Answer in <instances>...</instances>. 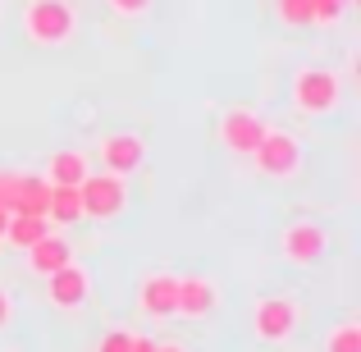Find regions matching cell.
Returning a JSON list of instances; mask_svg holds the SVG:
<instances>
[{
  "instance_id": "10",
  "label": "cell",
  "mask_w": 361,
  "mask_h": 352,
  "mask_svg": "<svg viewBox=\"0 0 361 352\" xmlns=\"http://www.w3.org/2000/svg\"><path fill=\"white\" fill-rule=\"evenodd\" d=\"M174 298H178V274H169V270H151L147 279L137 284V307L147 311L151 320L174 316Z\"/></svg>"
},
{
  "instance_id": "24",
  "label": "cell",
  "mask_w": 361,
  "mask_h": 352,
  "mask_svg": "<svg viewBox=\"0 0 361 352\" xmlns=\"http://www.w3.org/2000/svg\"><path fill=\"white\" fill-rule=\"evenodd\" d=\"M160 348V339H151V334H133V348L128 352H156Z\"/></svg>"
},
{
  "instance_id": "20",
  "label": "cell",
  "mask_w": 361,
  "mask_h": 352,
  "mask_svg": "<svg viewBox=\"0 0 361 352\" xmlns=\"http://www.w3.org/2000/svg\"><path fill=\"white\" fill-rule=\"evenodd\" d=\"M133 348V329H106V334L97 339V352H128Z\"/></svg>"
},
{
  "instance_id": "8",
  "label": "cell",
  "mask_w": 361,
  "mask_h": 352,
  "mask_svg": "<svg viewBox=\"0 0 361 352\" xmlns=\"http://www.w3.org/2000/svg\"><path fill=\"white\" fill-rule=\"evenodd\" d=\"M97 160H101L106 174L128 178V174H137V169L147 165V142H142L137 133H106L101 147H97Z\"/></svg>"
},
{
  "instance_id": "5",
  "label": "cell",
  "mask_w": 361,
  "mask_h": 352,
  "mask_svg": "<svg viewBox=\"0 0 361 352\" xmlns=\"http://www.w3.org/2000/svg\"><path fill=\"white\" fill-rule=\"evenodd\" d=\"M78 197H82V220H115L123 215V206H128V183H123L119 174H87L78 183Z\"/></svg>"
},
{
  "instance_id": "14",
  "label": "cell",
  "mask_w": 361,
  "mask_h": 352,
  "mask_svg": "<svg viewBox=\"0 0 361 352\" xmlns=\"http://www.w3.org/2000/svg\"><path fill=\"white\" fill-rule=\"evenodd\" d=\"M87 174H92V160L82 156V151H73V147L69 151H55L51 165H46V183H73V188H78Z\"/></svg>"
},
{
  "instance_id": "7",
  "label": "cell",
  "mask_w": 361,
  "mask_h": 352,
  "mask_svg": "<svg viewBox=\"0 0 361 352\" xmlns=\"http://www.w3.org/2000/svg\"><path fill=\"white\" fill-rule=\"evenodd\" d=\"M215 128H220V142H224V151H229V156H252L256 142L265 138V128H270V123L256 115L252 106H229Z\"/></svg>"
},
{
  "instance_id": "26",
  "label": "cell",
  "mask_w": 361,
  "mask_h": 352,
  "mask_svg": "<svg viewBox=\"0 0 361 352\" xmlns=\"http://www.w3.org/2000/svg\"><path fill=\"white\" fill-rule=\"evenodd\" d=\"M156 352H188V348H183V344H160Z\"/></svg>"
},
{
  "instance_id": "1",
  "label": "cell",
  "mask_w": 361,
  "mask_h": 352,
  "mask_svg": "<svg viewBox=\"0 0 361 352\" xmlns=\"http://www.w3.org/2000/svg\"><path fill=\"white\" fill-rule=\"evenodd\" d=\"M23 32L37 46H64L78 32V9L69 0H27L23 5Z\"/></svg>"
},
{
  "instance_id": "21",
  "label": "cell",
  "mask_w": 361,
  "mask_h": 352,
  "mask_svg": "<svg viewBox=\"0 0 361 352\" xmlns=\"http://www.w3.org/2000/svg\"><path fill=\"white\" fill-rule=\"evenodd\" d=\"M151 5H156V0H110V9H115L119 18H142V14H151Z\"/></svg>"
},
{
  "instance_id": "13",
  "label": "cell",
  "mask_w": 361,
  "mask_h": 352,
  "mask_svg": "<svg viewBox=\"0 0 361 352\" xmlns=\"http://www.w3.org/2000/svg\"><path fill=\"white\" fill-rule=\"evenodd\" d=\"M46 206H51V183H46V174H18L14 206H9V211H18V215H42V220H46Z\"/></svg>"
},
{
  "instance_id": "22",
  "label": "cell",
  "mask_w": 361,
  "mask_h": 352,
  "mask_svg": "<svg viewBox=\"0 0 361 352\" xmlns=\"http://www.w3.org/2000/svg\"><path fill=\"white\" fill-rule=\"evenodd\" d=\"M14 188H18V174L14 169H0V206H5V211L14 206Z\"/></svg>"
},
{
  "instance_id": "4",
  "label": "cell",
  "mask_w": 361,
  "mask_h": 352,
  "mask_svg": "<svg viewBox=\"0 0 361 352\" xmlns=\"http://www.w3.org/2000/svg\"><path fill=\"white\" fill-rule=\"evenodd\" d=\"M298 320H302L298 298L270 293V298H261V302L252 307V334L261 339V344H288L293 329H298Z\"/></svg>"
},
{
  "instance_id": "25",
  "label": "cell",
  "mask_w": 361,
  "mask_h": 352,
  "mask_svg": "<svg viewBox=\"0 0 361 352\" xmlns=\"http://www.w3.org/2000/svg\"><path fill=\"white\" fill-rule=\"evenodd\" d=\"M5 229H9V211L0 206V243H5Z\"/></svg>"
},
{
  "instance_id": "19",
  "label": "cell",
  "mask_w": 361,
  "mask_h": 352,
  "mask_svg": "<svg viewBox=\"0 0 361 352\" xmlns=\"http://www.w3.org/2000/svg\"><path fill=\"white\" fill-rule=\"evenodd\" d=\"M274 5H279V23H288V28L311 23V0H274Z\"/></svg>"
},
{
  "instance_id": "6",
  "label": "cell",
  "mask_w": 361,
  "mask_h": 352,
  "mask_svg": "<svg viewBox=\"0 0 361 352\" xmlns=\"http://www.w3.org/2000/svg\"><path fill=\"white\" fill-rule=\"evenodd\" d=\"M87 298H92V274H87V265H78L73 256L60 265V270L46 274V302H51V307L82 311V307H87Z\"/></svg>"
},
{
  "instance_id": "3",
  "label": "cell",
  "mask_w": 361,
  "mask_h": 352,
  "mask_svg": "<svg viewBox=\"0 0 361 352\" xmlns=\"http://www.w3.org/2000/svg\"><path fill=\"white\" fill-rule=\"evenodd\" d=\"M338 101H343V78L334 69L307 64V69L293 73V106L302 115H334Z\"/></svg>"
},
{
  "instance_id": "18",
  "label": "cell",
  "mask_w": 361,
  "mask_h": 352,
  "mask_svg": "<svg viewBox=\"0 0 361 352\" xmlns=\"http://www.w3.org/2000/svg\"><path fill=\"white\" fill-rule=\"evenodd\" d=\"M343 14H348V0H311V23L320 28H334Z\"/></svg>"
},
{
  "instance_id": "12",
  "label": "cell",
  "mask_w": 361,
  "mask_h": 352,
  "mask_svg": "<svg viewBox=\"0 0 361 352\" xmlns=\"http://www.w3.org/2000/svg\"><path fill=\"white\" fill-rule=\"evenodd\" d=\"M23 256H27V270L46 279L51 270H60V265L73 256V247H69V238H64V233H42V238H37V243L27 247Z\"/></svg>"
},
{
  "instance_id": "2",
  "label": "cell",
  "mask_w": 361,
  "mask_h": 352,
  "mask_svg": "<svg viewBox=\"0 0 361 352\" xmlns=\"http://www.w3.org/2000/svg\"><path fill=\"white\" fill-rule=\"evenodd\" d=\"M256 165V174L274 178V183H288L302 174V142L288 128H265V138L256 142V151L247 156Z\"/></svg>"
},
{
  "instance_id": "9",
  "label": "cell",
  "mask_w": 361,
  "mask_h": 352,
  "mask_svg": "<svg viewBox=\"0 0 361 352\" xmlns=\"http://www.w3.org/2000/svg\"><path fill=\"white\" fill-rule=\"evenodd\" d=\"M325 247H329V233L320 229L316 220H293L288 229L279 233V252H283V261H293V265H316L320 256H325Z\"/></svg>"
},
{
  "instance_id": "23",
  "label": "cell",
  "mask_w": 361,
  "mask_h": 352,
  "mask_svg": "<svg viewBox=\"0 0 361 352\" xmlns=\"http://www.w3.org/2000/svg\"><path fill=\"white\" fill-rule=\"evenodd\" d=\"M9 320H14V298H9V289L0 284V329H9Z\"/></svg>"
},
{
  "instance_id": "15",
  "label": "cell",
  "mask_w": 361,
  "mask_h": 352,
  "mask_svg": "<svg viewBox=\"0 0 361 352\" xmlns=\"http://www.w3.org/2000/svg\"><path fill=\"white\" fill-rule=\"evenodd\" d=\"M46 220H55V224H78L82 220V197H78V188L73 183H51V206H46Z\"/></svg>"
},
{
  "instance_id": "17",
  "label": "cell",
  "mask_w": 361,
  "mask_h": 352,
  "mask_svg": "<svg viewBox=\"0 0 361 352\" xmlns=\"http://www.w3.org/2000/svg\"><path fill=\"white\" fill-rule=\"evenodd\" d=\"M325 352H361V325H357V320H343V325L329 329Z\"/></svg>"
},
{
  "instance_id": "11",
  "label": "cell",
  "mask_w": 361,
  "mask_h": 352,
  "mask_svg": "<svg viewBox=\"0 0 361 352\" xmlns=\"http://www.w3.org/2000/svg\"><path fill=\"white\" fill-rule=\"evenodd\" d=\"M215 307H220V289H215L211 279H202V274H188V279H178L174 316H183V320H206Z\"/></svg>"
},
{
  "instance_id": "16",
  "label": "cell",
  "mask_w": 361,
  "mask_h": 352,
  "mask_svg": "<svg viewBox=\"0 0 361 352\" xmlns=\"http://www.w3.org/2000/svg\"><path fill=\"white\" fill-rule=\"evenodd\" d=\"M42 233H51V220H42V215H18V211H9V229H5V243H9V247L27 252V247H32Z\"/></svg>"
}]
</instances>
